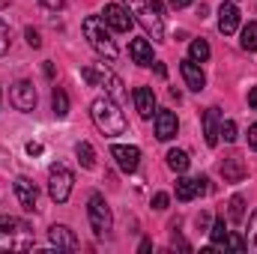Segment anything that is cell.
Wrapping results in <instances>:
<instances>
[{"label":"cell","mask_w":257,"mask_h":254,"mask_svg":"<svg viewBox=\"0 0 257 254\" xmlns=\"http://www.w3.org/2000/svg\"><path fill=\"white\" fill-rule=\"evenodd\" d=\"M168 168L174 174H186L189 171V153L186 150H171L168 153Z\"/></svg>","instance_id":"21"},{"label":"cell","mask_w":257,"mask_h":254,"mask_svg":"<svg viewBox=\"0 0 257 254\" xmlns=\"http://www.w3.org/2000/svg\"><path fill=\"white\" fill-rule=\"evenodd\" d=\"M218 126H221V108H206L203 111V138L209 147L218 144Z\"/></svg>","instance_id":"16"},{"label":"cell","mask_w":257,"mask_h":254,"mask_svg":"<svg viewBox=\"0 0 257 254\" xmlns=\"http://www.w3.org/2000/svg\"><path fill=\"white\" fill-rule=\"evenodd\" d=\"M218 171H221L224 183H242V180H245V162H242L239 156H227Z\"/></svg>","instance_id":"17"},{"label":"cell","mask_w":257,"mask_h":254,"mask_svg":"<svg viewBox=\"0 0 257 254\" xmlns=\"http://www.w3.org/2000/svg\"><path fill=\"white\" fill-rule=\"evenodd\" d=\"M174 245H177V248H183V251H189V248H192V245H189L186 239H180V236H174Z\"/></svg>","instance_id":"39"},{"label":"cell","mask_w":257,"mask_h":254,"mask_svg":"<svg viewBox=\"0 0 257 254\" xmlns=\"http://www.w3.org/2000/svg\"><path fill=\"white\" fill-rule=\"evenodd\" d=\"M218 141H224V144H233V141H236V123H233V120H221V126H218Z\"/></svg>","instance_id":"28"},{"label":"cell","mask_w":257,"mask_h":254,"mask_svg":"<svg viewBox=\"0 0 257 254\" xmlns=\"http://www.w3.org/2000/svg\"><path fill=\"white\" fill-rule=\"evenodd\" d=\"M24 36H27V45H30V48H42V36H39V30L27 27V30H24Z\"/></svg>","instance_id":"32"},{"label":"cell","mask_w":257,"mask_h":254,"mask_svg":"<svg viewBox=\"0 0 257 254\" xmlns=\"http://www.w3.org/2000/svg\"><path fill=\"white\" fill-rule=\"evenodd\" d=\"M111 156L117 159L120 171H126V174H135L138 165H141V150L138 147H128V144H114L111 147Z\"/></svg>","instance_id":"11"},{"label":"cell","mask_w":257,"mask_h":254,"mask_svg":"<svg viewBox=\"0 0 257 254\" xmlns=\"http://www.w3.org/2000/svg\"><path fill=\"white\" fill-rule=\"evenodd\" d=\"M221 248H233V251H245L248 248V242L242 239V236H236V233H227V239H224V245Z\"/></svg>","instance_id":"29"},{"label":"cell","mask_w":257,"mask_h":254,"mask_svg":"<svg viewBox=\"0 0 257 254\" xmlns=\"http://www.w3.org/2000/svg\"><path fill=\"white\" fill-rule=\"evenodd\" d=\"M248 147L257 150V123H254V126H248Z\"/></svg>","instance_id":"36"},{"label":"cell","mask_w":257,"mask_h":254,"mask_svg":"<svg viewBox=\"0 0 257 254\" xmlns=\"http://www.w3.org/2000/svg\"><path fill=\"white\" fill-rule=\"evenodd\" d=\"M128 57L135 60L138 66H153V45L147 42V39H132L128 42Z\"/></svg>","instance_id":"19"},{"label":"cell","mask_w":257,"mask_h":254,"mask_svg":"<svg viewBox=\"0 0 257 254\" xmlns=\"http://www.w3.org/2000/svg\"><path fill=\"white\" fill-rule=\"evenodd\" d=\"M48 239H51V245H57V248H69V251L78 248V236H75L72 227H66V224H54V227L48 230Z\"/></svg>","instance_id":"18"},{"label":"cell","mask_w":257,"mask_h":254,"mask_svg":"<svg viewBox=\"0 0 257 254\" xmlns=\"http://www.w3.org/2000/svg\"><path fill=\"white\" fill-rule=\"evenodd\" d=\"M90 117H93L96 129H99L105 138H117V135H126L128 132L126 114L120 111V105H117L111 96H99V99H93V105H90Z\"/></svg>","instance_id":"1"},{"label":"cell","mask_w":257,"mask_h":254,"mask_svg":"<svg viewBox=\"0 0 257 254\" xmlns=\"http://www.w3.org/2000/svg\"><path fill=\"white\" fill-rule=\"evenodd\" d=\"M36 245L33 227L15 215H0V251H30Z\"/></svg>","instance_id":"2"},{"label":"cell","mask_w":257,"mask_h":254,"mask_svg":"<svg viewBox=\"0 0 257 254\" xmlns=\"http://www.w3.org/2000/svg\"><path fill=\"white\" fill-rule=\"evenodd\" d=\"M81 30H84V39L90 42V48H93L99 57H105V60H117V57H120V48H117V42L111 39V30H108V24H105L99 15L84 18Z\"/></svg>","instance_id":"4"},{"label":"cell","mask_w":257,"mask_h":254,"mask_svg":"<svg viewBox=\"0 0 257 254\" xmlns=\"http://www.w3.org/2000/svg\"><path fill=\"white\" fill-rule=\"evenodd\" d=\"M233 3H236V0H233Z\"/></svg>","instance_id":"41"},{"label":"cell","mask_w":257,"mask_h":254,"mask_svg":"<svg viewBox=\"0 0 257 254\" xmlns=\"http://www.w3.org/2000/svg\"><path fill=\"white\" fill-rule=\"evenodd\" d=\"M72 183H75V174L66 165H51L48 168V194H51L54 203H66L69 200Z\"/></svg>","instance_id":"6"},{"label":"cell","mask_w":257,"mask_h":254,"mask_svg":"<svg viewBox=\"0 0 257 254\" xmlns=\"http://www.w3.org/2000/svg\"><path fill=\"white\" fill-rule=\"evenodd\" d=\"M132 99H135V111H138L144 120L156 117V93H153V87H135Z\"/></svg>","instance_id":"14"},{"label":"cell","mask_w":257,"mask_h":254,"mask_svg":"<svg viewBox=\"0 0 257 254\" xmlns=\"http://www.w3.org/2000/svg\"><path fill=\"white\" fill-rule=\"evenodd\" d=\"M87 218L93 224V233L96 236H108L114 218H111V206L105 203L102 194H90V203H87Z\"/></svg>","instance_id":"7"},{"label":"cell","mask_w":257,"mask_h":254,"mask_svg":"<svg viewBox=\"0 0 257 254\" xmlns=\"http://www.w3.org/2000/svg\"><path fill=\"white\" fill-rule=\"evenodd\" d=\"M9 42H12V36H9V27H6V24L0 21V57H3L6 51H9Z\"/></svg>","instance_id":"31"},{"label":"cell","mask_w":257,"mask_h":254,"mask_svg":"<svg viewBox=\"0 0 257 254\" xmlns=\"http://www.w3.org/2000/svg\"><path fill=\"white\" fill-rule=\"evenodd\" d=\"M9 99H12V105L18 108V111H33L36 108V87L30 84V81H15L12 84V90H9Z\"/></svg>","instance_id":"9"},{"label":"cell","mask_w":257,"mask_h":254,"mask_svg":"<svg viewBox=\"0 0 257 254\" xmlns=\"http://www.w3.org/2000/svg\"><path fill=\"white\" fill-rule=\"evenodd\" d=\"M39 3H42L45 9H51V12H60L66 6V0H39Z\"/></svg>","instance_id":"34"},{"label":"cell","mask_w":257,"mask_h":254,"mask_svg":"<svg viewBox=\"0 0 257 254\" xmlns=\"http://www.w3.org/2000/svg\"><path fill=\"white\" fill-rule=\"evenodd\" d=\"M15 197L18 203L27 209V212H36V203H39V189L30 177H15Z\"/></svg>","instance_id":"10"},{"label":"cell","mask_w":257,"mask_h":254,"mask_svg":"<svg viewBox=\"0 0 257 254\" xmlns=\"http://www.w3.org/2000/svg\"><path fill=\"white\" fill-rule=\"evenodd\" d=\"M156 75H159V78H165V75H168V69H165V63H159V60H156Z\"/></svg>","instance_id":"40"},{"label":"cell","mask_w":257,"mask_h":254,"mask_svg":"<svg viewBox=\"0 0 257 254\" xmlns=\"http://www.w3.org/2000/svg\"><path fill=\"white\" fill-rule=\"evenodd\" d=\"M200 191H197V177H180L177 180V200H183V203H189V200H194Z\"/></svg>","instance_id":"20"},{"label":"cell","mask_w":257,"mask_h":254,"mask_svg":"<svg viewBox=\"0 0 257 254\" xmlns=\"http://www.w3.org/2000/svg\"><path fill=\"white\" fill-rule=\"evenodd\" d=\"M24 150H27V156H42V144L39 141H27Z\"/></svg>","instance_id":"35"},{"label":"cell","mask_w":257,"mask_h":254,"mask_svg":"<svg viewBox=\"0 0 257 254\" xmlns=\"http://www.w3.org/2000/svg\"><path fill=\"white\" fill-rule=\"evenodd\" d=\"M81 78H84L90 87H105V96H111L117 105H123V102L128 99L126 90H123V81H120L111 69H105V63L84 66V69H81Z\"/></svg>","instance_id":"5"},{"label":"cell","mask_w":257,"mask_h":254,"mask_svg":"<svg viewBox=\"0 0 257 254\" xmlns=\"http://www.w3.org/2000/svg\"><path fill=\"white\" fill-rule=\"evenodd\" d=\"M227 212H230V221H236V224H239V221L245 218V200H242L239 194H233V197L227 200Z\"/></svg>","instance_id":"25"},{"label":"cell","mask_w":257,"mask_h":254,"mask_svg":"<svg viewBox=\"0 0 257 254\" xmlns=\"http://www.w3.org/2000/svg\"><path fill=\"white\" fill-rule=\"evenodd\" d=\"M177 129H180V120L174 111L168 108H156V138L159 141H171L177 138Z\"/></svg>","instance_id":"12"},{"label":"cell","mask_w":257,"mask_h":254,"mask_svg":"<svg viewBox=\"0 0 257 254\" xmlns=\"http://www.w3.org/2000/svg\"><path fill=\"white\" fill-rule=\"evenodd\" d=\"M75 156H78V162H81L84 168H96V153H93V147H90L87 141H78Z\"/></svg>","instance_id":"23"},{"label":"cell","mask_w":257,"mask_h":254,"mask_svg":"<svg viewBox=\"0 0 257 254\" xmlns=\"http://www.w3.org/2000/svg\"><path fill=\"white\" fill-rule=\"evenodd\" d=\"M189 54H192L194 63H206V60H209V45H206V39H194L192 48H189Z\"/></svg>","instance_id":"26"},{"label":"cell","mask_w":257,"mask_h":254,"mask_svg":"<svg viewBox=\"0 0 257 254\" xmlns=\"http://www.w3.org/2000/svg\"><path fill=\"white\" fill-rule=\"evenodd\" d=\"M239 45H242L245 51H257V21H248V24L242 27V39H239Z\"/></svg>","instance_id":"24"},{"label":"cell","mask_w":257,"mask_h":254,"mask_svg":"<svg viewBox=\"0 0 257 254\" xmlns=\"http://www.w3.org/2000/svg\"><path fill=\"white\" fill-rule=\"evenodd\" d=\"M245 242H248L251 251H257V209L251 212V218H248V239Z\"/></svg>","instance_id":"30"},{"label":"cell","mask_w":257,"mask_h":254,"mask_svg":"<svg viewBox=\"0 0 257 254\" xmlns=\"http://www.w3.org/2000/svg\"><path fill=\"white\" fill-rule=\"evenodd\" d=\"M168 3H171L174 9H186V6H192L194 0H168Z\"/></svg>","instance_id":"37"},{"label":"cell","mask_w":257,"mask_h":254,"mask_svg":"<svg viewBox=\"0 0 257 254\" xmlns=\"http://www.w3.org/2000/svg\"><path fill=\"white\" fill-rule=\"evenodd\" d=\"M168 200H171V197H168L165 191H159V194L153 197V209H159V212H162V209H168Z\"/></svg>","instance_id":"33"},{"label":"cell","mask_w":257,"mask_h":254,"mask_svg":"<svg viewBox=\"0 0 257 254\" xmlns=\"http://www.w3.org/2000/svg\"><path fill=\"white\" fill-rule=\"evenodd\" d=\"M126 9L153 36V42H165V18H162V3L159 0H126Z\"/></svg>","instance_id":"3"},{"label":"cell","mask_w":257,"mask_h":254,"mask_svg":"<svg viewBox=\"0 0 257 254\" xmlns=\"http://www.w3.org/2000/svg\"><path fill=\"white\" fill-rule=\"evenodd\" d=\"M102 21L114 30V33H128L132 30V12H128L126 6H120V3H108L105 9H102Z\"/></svg>","instance_id":"8"},{"label":"cell","mask_w":257,"mask_h":254,"mask_svg":"<svg viewBox=\"0 0 257 254\" xmlns=\"http://www.w3.org/2000/svg\"><path fill=\"white\" fill-rule=\"evenodd\" d=\"M51 108H54L57 117H66V114H69V96H66L63 87H54V93H51Z\"/></svg>","instance_id":"22"},{"label":"cell","mask_w":257,"mask_h":254,"mask_svg":"<svg viewBox=\"0 0 257 254\" xmlns=\"http://www.w3.org/2000/svg\"><path fill=\"white\" fill-rule=\"evenodd\" d=\"M248 105H251V111H257V87L248 90Z\"/></svg>","instance_id":"38"},{"label":"cell","mask_w":257,"mask_h":254,"mask_svg":"<svg viewBox=\"0 0 257 254\" xmlns=\"http://www.w3.org/2000/svg\"><path fill=\"white\" fill-rule=\"evenodd\" d=\"M227 233H230V230H227L224 218H218V221L212 224V230H209V239H212V245H218V248H221V245H224V239H227Z\"/></svg>","instance_id":"27"},{"label":"cell","mask_w":257,"mask_h":254,"mask_svg":"<svg viewBox=\"0 0 257 254\" xmlns=\"http://www.w3.org/2000/svg\"><path fill=\"white\" fill-rule=\"evenodd\" d=\"M180 72H183V81H186V87H189V90L200 93V90L206 87V75H203V69H200V66L194 63L192 57L180 63Z\"/></svg>","instance_id":"15"},{"label":"cell","mask_w":257,"mask_h":254,"mask_svg":"<svg viewBox=\"0 0 257 254\" xmlns=\"http://www.w3.org/2000/svg\"><path fill=\"white\" fill-rule=\"evenodd\" d=\"M218 30L224 36H233L239 30V9H236L233 0H224L221 3V9H218Z\"/></svg>","instance_id":"13"}]
</instances>
